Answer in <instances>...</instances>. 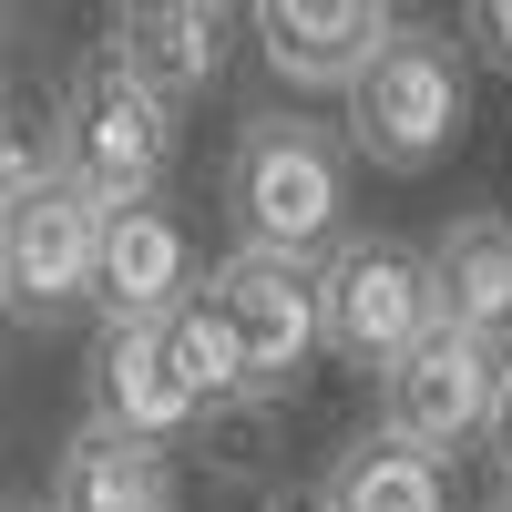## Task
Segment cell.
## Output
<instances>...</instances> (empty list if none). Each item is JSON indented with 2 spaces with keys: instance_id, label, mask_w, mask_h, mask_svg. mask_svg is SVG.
Here are the masks:
<instances>
[{
  "instance_id": "cell-1",
  "label": "cell",
  "mask_w": 512,
  "mask_h": 512,
  "mask_svg": "<svg viewBox=\"0 0 512 512\" xmlns=\"http://www.w3.org/2000/svg\"><path fill=\"white\" fill-rule=\"evenodd\" d=\"M349 123H318L297 103H267L236 123L226 144V226L236 246H277V256H328L349 236Z\"/></svg>"
},
{
  "instance_id": "cell-2",
  "label": "cell",
  "mask_w": 512,
  "mask_h": 512,
  "mask_svg": "<svg viewBox=\"0 0 512 512\" xmlns=\"http://www.w3.org/2000/svg\"><path fill=\"white\" fill-rule=\"evenodd\" d=\"M472 41H451V21H400L369 52V72L338 93V123H349L359 164L379 175H431V164L461 154L472 134Z\"/></svg>"
},
{
  "instance_id": "cell-3",
  "label": "cell",
  "mask_w": 512,
  "mask_h": 512,
  "mask_svg": "<svg viewBox=\"0 0 512 512\" xmlns=\"http://www.w3.org/2000/svg\"><path fill=\"white\" fill-rule=\"evenodd\" d=\"M52 134H62L72 175L103 205H123V195H164L175 144H185V103L164 93V82H144L113 41H93V52L62 72V93H52Z\"/></svg>"
},
{
  "instance_id": "cell-4",
  "label": "cell",
  "mask_w": 512,
  "mask_h": 512,
  "mask_svg": "<svg viewBox=\"0 0 512 512\" xmlns=\"http://www.w3.org/2000/svg\"><path fill=\"white\" fill-rule=\"evenodd\" d=\"M103 216L113 205L82 175H52L41 195L0 205V308H11V328H62L82 308H103Z\"/></svg>"
},
{
  "instance_id": "cell-5",
  "label": "cell",
  "mask_w": 512,
  "mask_h": 512,
  "mask_svg": "<svg viewBox=\"0 0 512 512\" xmlns=\"http://www.w3.org/2000/svg\"><path fill=\"white\" fill-rule=\"evenodd\" d=\"M502 379H512V349H502V338L441 318L420 349H400L390 369L369 379V420H379V431H400L410 451H431V461H461V451L492 431Z\"/></svg>"
},
{
  "instance_id": "cell-6",
  "label": "cell",
  "mask_w": 512,
  "mask_h": 512,
  "mask_svg": "<svg viewBox=\"0 0 512 512\" xmlns=\"http://www.w3.org/2000/svg\"><path fill=\"white\" fill-rule=\"evenodd\" d=\"M318 297H328V359H349L369 379L441 328L431 246H400V236H359L349 226V236L318 256Z\"/></svg>"
},
{
  "instance_id": "cell-7",
  "label": "cell",
  "mask_w": 512,
  "mask_h": 512,
  "mask_svg": "<svg viewBox=\"0 0 512 512\" xmlns=\"http://www.w3.org/2000/svg\"><path fill=\"white\" fill-rule=\"evenodd\" d=\"M205 287L226 297V318L256 359V400H297V379L328 359V297H318V256H277V246H226Z\"/></svg>"
},
{
  "instance_id": "cell-8",
  "label": "cell",
  "mask_w": 512,
  "mask_h": 512,
  "mask_svg": "<svg viewBox=\"0 0 512 512\" xmlns=\"http://www.w3.org/2000/svg\"><path fill=\"white\" fill-rule=\"evenodd\" d=\"M390 31H400V0H246L256 62H267L277 93H297V103H338Z\"/></svg>"
},
{
  "instance_id": "cell-9",
  "label": "cell",
  "mask_w": 512,
  "mask_h": 512,
  "mask_svg": "<svg viewBox=\"0 0 512 512\" xmlns=\"http://www.w3.org/2000/svg\"><path fill=\"white\" fill-rule=\"evenodd\" d=\"M82 410H93V420H123V431H144V441H185L195 420H216L205 390L185 379L175 328H164V318H103L93 369H82Z\"/></svg>"
},
{
  "instance_id": "cell-10",
  "label": "cell",
  "mask_w": 512,
  "mask_h": 512,
  "mask_svg": "<svg viewBox=\"0 0 512 512\" xmlns=\"http://www.w3.org/2000/svg\"><path fill=\"white\" fill-rule=\"evenodd\" d=\"M175 441H144L123 431V420H72V441L52 451V472H41V502L52 512H185L175 502Z\"/></svg>"
},
{
  "instance_id": "cell-11",
  "label": "cell",
  "mask_w": 512,
  "mask_h": 512,
  "mask_svg": "<svg viewBox=\"0 0 512 512\" xmlns=\"http://www.w3.org/2000/svg\"><path fill=\"white\" fill-rule=\"evenodd\" d=\"M226 11L236 0H113L103 11V41L123 62H134L144 82H164L175 103H205L226 82Z\"/></svg>"
},
{
  "instance_id": "cell-12",
  "label": "cell",
  "mask_w": 512,
  "mask_h": 512,
  "mask_svg": "<svg viewBox=\"0 0 512 512\" xmlns=\"http://www.w3.org/2000/svg\"><path fill=\"white\" fill-rule=\"evenodd\" d=\"M195 297V236L164 195H123L103 216V318H164Z\"/></svg>"
},
{
  "instance_id": "cell-13",
  "label": "cell",
  "mask_w": 512,
  "mask_h": 512,
  "mask_svg": "<svg viewBox=\"0 0 512 512\" xmlns=\"http://www.w3.org/2000/svg\"><path fill=\"white\" fill-rule=\"evenodd\" d=\"M431 277L451 328H482L512 349V216H451L431 236Z\"/></svg>"
},
{
  "instance_id": "cell-14",
  "label": "cell",
  "mask_w": 512,
  "mask_h": 512,
  "mask_svg": "<svg viewBox=\"0 0 512 512\" xmlns=\"http://www.w3.org/2000/svg\"><path fill=\"white\" fill-rule=\"evenodd\" d=\"M328 512H451V461H431V451H410L400 431H369L328 461Z\"/></svg>"
},
{
  "instance_id": "cell-15",
  "label": "cell",
  "mask_w": 512,
  "mask_h": 512,
  "mask_svg": "<svg viewBox=\"0 0 512 512\" xmlns=\"http://www.w3.org/2000/svg\"><path fill=\"white\" fill-rule=\"evenodd\" d=\"M164 328H175V359H185V379L205 390V410H267V400H256V359H246L226 297L205 287V277H195L185 308H164Z\"/></svg>"
},
{
  "instance_id": "cell-16",
  "label": "cell",
  "mask_w": 512,
  "mask_h": 512,
  "mask_svg": "<svg viewBox=\"0 0 512 512\" xmlns=\"http://www.w3.org/2000/svg\"><path fill=\"white\" fill-rule=\"evenodd\" d=\"M461 41L512 82V0H461Z\"/></svg>"
},
{
  "instance_id": "cell-17",
  "label": "cell",
  "mask_w": 512,
  "mask_h": 512,
  "mask_svg": "<svg viewBox=\"0 0 512 512\" xmlns=\"http://www.w3.org/2000/svg\"><path fill=\"white\" fill-rule=\"evenodd\" d=\"M482 451H492V472H502V492H512V379H502V410H492V431H482Z\"/></svg>"
},
{
  "instance_id": "cell-18",
  "label": "cell",
  "mask_w": 512,
  "mask_h": 512,
  "mask_svg": "<svg viewBox=\"0 0 512 512\" xmlns=\"http://www.w3.org/2000/svg\"><path fill=\"white\" fill-rule=\"evenodd\" d=\"M267 512H328V492H277Z\"/></svg>"
},
{
  "instance_id": "cell-19",
  "label": "cell",
  "mask_w": 512,
  "mask_h": 512,
  "mask_svg": "<svg viewBox=\"0 0 512 512\" xmlns=\"http://www.w3.org/2000/svg\"><path fill=\"white\" fill-rule=\"evenodd\" d=\"M482 512H512V492H492V502H482Z\"/></svg>"
},
{
  "instance_id": "cell-20",
  "label": "cell",
  "mask_w": 512,
  "mask_h": 512,
  "mask_svg": "<svg viewBox=\"0 0 512 512\" xmlns=\"http://www.w3.org/2000/svg\"><path fill=\"white\" fill-rule=\"evenodd\" d=\"M11 512H52V502H11Z\"/></svg>"
}]
</instances>
